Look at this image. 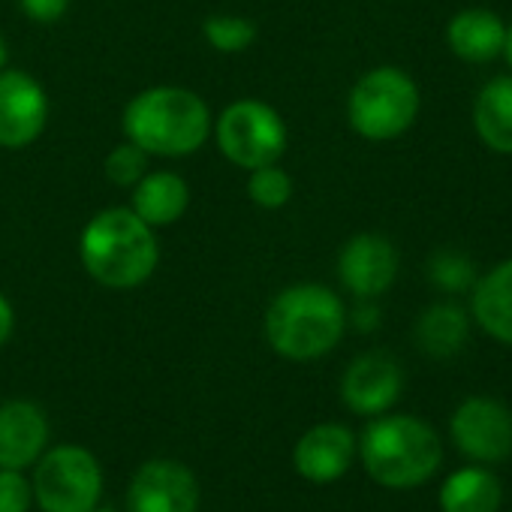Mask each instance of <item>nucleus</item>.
Listing matches in <instances>:
<instances>
[{
    "label": "nucleus",
    "mask_w": 512,
    "mask_h": 512,
    "mask_svg": "<svg viewBox=\"0 0 512 512\" xmlns=\"http://www.w3.org/2000/svg\"><path fill=\"white\" fill-rule=\"evenodd\" d=\"M503 58L512 67V25H506V37H503Z\"/></svg>",
    "instance_id": "c85d7f7f"
},
{
    "label": "nucleus",
    "mask_w": 512,
    "mask_h": 512,
    "mask_svg": "<svg viewBox=\"0 0 512 512\" xmlns=\"http://www.w3.org/2000/svg\"><path fill=\"white\" fill-rule=\"evenodd\" d=\"M79 260L100 287L136 290L154 275L160 247L154 229L133 208H103L82 229Z\"/></svg>",
    "instance_id": "f257e3e1"
},
{
    "label": "nucleus",
    "mask_w": 512,
    "mask_h": 512,
    "mask_svg": "<svg viewBox=\"0 0 512 512\" xmlns=\"http://www.w3.org/2000/svg\"><path fill=\"white\" fill-rule=\"evenodd\" d=\"M7 61H10V49H7V40L0 37V70L7 67Z\"/></svg>",
    "instance_id": "c756f323"
},
{
    "label": "nucleus",
    "mask_w": 512,
    "mask_h": 512,
    "mask_svg": "<svg viewBox=\"0 0 512 512\" xmlns=\"http://www.w3.org/2000/svg\"><path fill=\"white\" fill-rule=\"evenodd\" d=\"M34 500V485L22 470L0 467V512H28Z\"/></svg>",
    "instance_id": "393cba45"
},
{
    "label": "nucleus",
    "mask_w": 512,
    "mask_h": 512,
    "mask_svg": "<svg viewBox=\"0 0 512 512\" xmlns=\"http://www.w3.org/2000/svg\"><path fill=\"white\" fill-rule=\"evenodd\" d=\"M356 323H359L362 329H365V326H374V323H377V311H374V308H359V311H356Z\"/></svg>",
    "instance_id": "cd10ccee"
},
{
    "label": "nucleus",
    "mask_w": 512,
    "mask_h": 512,
    "mask_svg": "<svg viewBox=\"0 0 512 512\" xmlns=\"http://www.w3.org/2000/svg\"><path fill=\"white\" fill-rule=\"evenodd\" d=\"M91 512H115V509H106V506H94Z\"/></svg>",
    "instance_id": "7c9ffc66"
},
{
    "label": "nucleus",
    "mask_w": 512,
    "mask_h": 512,
    "mask_svg": "<svg viewBox=\"0 0 512 512\" xmlns=\"http://www.w3.org/2000/svg\"><path fill=\"white\" fill-rule=\"evenodd\" d=\"M103 494V470L91 449L61 443L40 455L34 497L43 512H91Z\"/></svg>",
    "instance_id": "0eeeda50"
},
{
    "label": "nucleus",
    "mask_w": 512,
    "mask_h": 512,
    "mask_svg": "<svg viewBox=\"0 0 512 512\" xmlns=\"http://www.w3.org/2000/svg\"><path fill=\"white\" fill-rule=\"evenodd\" d=\"M470 311L488 338L512 347V256L473 284Z\"/></svg>",
    "instance_id": "dca6fc26"
},
{
    "label": "nucleus",
    "mask_w": 512,
    "mask_h": 512,
    "mask_svg": "<svg viewBox=\"0 0 512 512\" xmlns=\"http://www.w3.org/2000/svg\"><path fill=\"white\" fill-rule=\"evenodd\" d=\"M130 512H196L199 482L196 473L172 458L145 461L127 491Z\"/></svg>",
    "instance_id": "9d476101"
},
{
    "label": "nucleus",
    "mask_w": 512,
    "mask_h": 512,
    "mask_svg": "<svg viewBox=\"0 0 512 512\" xmlns=\"http://www.w3.org/2000/svg\"><path fill=\"white\" fill-rule=\"evenodd\" d=\"M431 281L440 287V290H449V293H464L476 284V272H473V263L467 256L455 253V250H443L431 260V269H428Z\"/></svg>",
    "instance_id": "5701e85b"
},
{
    "label": "nucleus",
    "mask_w": 512,
    "mask_h": 512,
    "mask_svg": "<svg viewBox=\"0 0 512 512\" xmlns=\"http://www.w3.org/2000/svg\"><path fill=\"white\" fill-rule=\"evenodd\" d=\"M13 329H16V311H13L10 299L0 293V347L13 338Z\"/></svg>",
    "instance_id": "bb28decb"
},
{
    "label": "nucleus",
    "mask_w": 512,
    "mask_h": 512,
    "mask_svg": "<svg viewBox=\"0 0 512 512\" xmlns=\"http://www.w3.org/2000/svg\"><path fill=\"white\" fill-rule=\"evenodd\" d=\"M353 455H356L353 431L338 422H323L299 437L293 449V464L308 482L329 485L350 470Z\"/></svg>",
    "instance_id": "ddd939ff"
},
{
    "label": "nucleus",
    "mask_w": 512,
    "mask_h": 512,
    "mask_svg": "<svg viewBox=\"0 0 512 512\" xmlns=\"http://www.w3.org/2000/svg\"><path fill=\"white\" fill-rule=\"evenodd\" d=\"M419 85L401 67H374L347 97V121L368 142L404 136L419 115Z\"/></svg>",
    "instance_id": "39448f33"
},
{
    "label": "nucleus",
    "mask_w": 512,
    "mask_h": 512,
    "mask_svg": "<svg viewBox=\"0 0 512 512\" xmlns=\"http://www.w3.org/2000/svg\"><path fill=\"white\" fill-rule=\"evenodd\" d=\"M398 250L386 235L359 232L338 253V278L356 299L383 296L398 278Z\"/></svg>",
    "instance_id": "9b49d317"
},
{
    "label": "nucleus",
    "mask_w": 512,
    "mask_h": 512,
    "mask_svg": "<svg viewBox=\"0 0 512 512\" xmlns=\"http://www.w3.org/2000/svg\"><path fill=\"white\" fill-rule=\"evenodd\" d=\"M473 130L494 154H512V76H494L479 88Z\"/></svg>",
    "instance_id": "a211bd4d"
},
{
    "label": "nucleus",
    "mask_w": 512,
    "mask_h": 512,
    "mask_svg": "<svg viewBox=\"0 0 512 512\" xmlns=\"http://www.w3.org/2000/svg\"><path fill=\"white\" fill-rule=\"evenodd\" d=\"M247 196L253 205H260L266 211H278L293 199V178L287 175V169H281L278 163L250 169L247 178Z\"/></svg>",
    "instance_id": "412c9836"
},
{
    "label": "nucleus",
    "mask_w": 512,
    "mask_h": 512,
    "mask_svg": "<svg viewBox=\"0 0 512 512\" xmlns=\"http://www.w3.org/2000/svg\"><path fill=\"white\" fill-rule=\"evenodd\" d=\"M503 37H506L503 19L485 7L461 10L446 25L449 52L467 64H488L497 55H503Z\"/></svg>",
    "instance_id": "2eb2a0df"
},
{
    "label": "nucleus",
    "mask_w": 512,
    "mask_h": 512,
    "mask_svg": "<svg viewBox=\"0 0 512 512\" xmlns=\"http://www.w3.org/2000/svg\"><path fill=\"white\" fill-rule=\"evenodd\" d=\"M470 332V320L467 314L452 305V302H440L431 305L428 311H422V317L416 320V344L422 353L434 356V359H449L455 356Z\"/></svg>",
    "instance_id": "aec40b11"
},
{
    "label": "nucleus",
    "mask_w": 512,
    "mask_h": 512,
    "mask_svg": "<svg viewBox=\"0 0 512 512\" xmlns=\"http://www.w3.org/2000/svg\"><path fill=\"white\" fill-rule=\"evenodd\" d=\"M359 455L374 482L386 488H416L437 473L443 446L428 422L398 413L377 416L365 428Z\"/></svg>",
    "instance_id": "20e7f679"
},
{
    "label": "nucleus",
    "mask_w": 512,
    "mask_h": 512,
    "mask_svg": "<svg viewBox=\"0 0 512 512\" xmlns=\"http://www.w3.org/2000/svg\"><path fill=\"white\" fill-rule=\"evenodd\" d=\"M452 440L473 461H503L512 452V413L485 395L467 398L452 413Z\"/></svg>",
    "instance_id": "1a4fd4ad"
},
{
    "label": "nucleus",
    "mask_w": 512,
    "mask_h": 512,
    "mask_svg": "<svg viewBox=\"0 0 512 512\" xmlns=\"http://www.w3.org/2000/svg\"><path fill=\"white\" fill-rule=\"evenodd\" d=\"M503 503V485L485 467H461L440 485L443 512H497Z\"/></svg>",
    "instance_id": "6ab92c4d"
},
{
    "label": "nucleus",
    "mask_w": 512,
    "mask_h": 512,
    "mask_svg": "<svg viewBox=\"0 0 512 512\" xmlns=\"http://www.w3.org/2000/svg\"><path fill=\"white\" fill-rule=\"evenodd\" d=\"M208 46L220 55H238L256 43V25L241 16H211L202 25Z\"/></svg>",
    "instance_id": "4be33fe9"
},
{
    "label": "nucleus",
    "mask_w": 512,
    "mask_h": 512,
    "mask_svg": "<svg viewBox=\"0 0 512 512\" xmlns=\"http://www.w3.org/2000/svg\"><path fill=\"white\" fill-rule=\"evenodd\" d=\"M19 7L28 19H34L40 25H52V22L64 19V13L70 10V0H19Z\"/></svg>",
    "instance_id": "a878e982"
},
{
    "label": "nucleus",
    "mask_w": 512,
    "mask_h": 512,
    "mask_svg": "<svg viewBox=\"0 0 512 512\" xmlns=\"http://www.w3.org/2000/svg\"><path fill=\"white\" fill-rule=\"evenodd\" d=\"M49 124V97L43 85L22 70H0V148L22 151L34 145Z\"/></svg>",
    "instance_id": "6e6552de"
},
{
    "label": "nucleus",
    "mask_w": 512,
    "mask_h": 512,
    "mask_svg": "<svg viewBox=\"0 0 512 512\" xmlns=\"http://www.w3.org/2000/svg\"><path fill=\"white\" fill-rule=\"evenodd\" d=\"M211 127L208 103L178 85L139 91L121 115L124 136L148 157H190L208 142Z\"/></svg>",
    "instance_id": "f03ea898"
},
{
    "label": "nucleus",
    "mask_w": 512,
    "mask_h": 512,
    "mask_svg": "<svg viewBox=\"0 0 512 512\" xmlns=\"http://www.w3.org/2000/svg\"><path fill=\"white\" fill-rule=\"evenodd\" d=\"M190 205V184L169 169H157V172H145L136 184H133V211L151 226H172L184 217Z\"/></svg>",
    "instance_id": "f3484780"
},
{
    "label": "nucleus",
    "mask_w": 512,
    "mask_h": 512,
    "mask_svg": "<svg viewBox=\"0 0 512 512\" xmlns=\"http://www.w3.org/2000/svg\"><path fill=\"white\" fill-rule=\"evenodd\" d=\"M211 130H214L220 154L247 172L278 163L290 142L287 124L278 115V109H272L269 103L256 97L229 103Z\"/></svg>",
    "instance_id": "423d86ee"
},
{
    "label": "nucleus",
    "mask_w": 512,
    "mask_h": 512,
    "mask_svg": "<svg viewBox=\"0 0 512 512\" xmlns=\"http://www.w3.org/2000/svg\"><path fill=\"white\" fill-rule=\"evenodd\" d=\"M347 329V308L323 284H296L281 290L263 320L269 347L293 362H314L332 353Z\"/></svg>",
    "instance_id": "7ed1b4c3"
},
{
    "label": "nucleus",
    "mask_w": 512,
    "mask_h": 512,
    "mask_svg": "<svg viewBox=\"0 0 512 512\" xmlns=\"http://www.w3.org/2000/svg\"><path fill=\"white\" fill-rule=\"evenodd\" d=\"M404 374L389 353H362L341 377V398L359 416H383L401 395Z\"/></svg>",
    "instance_id": "f8f14e48"
},
{
    "label": "nucleus",
    "mask_w": 512,
    "mask_h": 512,
    "mask_svg": "<svg viewBox=\"0 0 512 512\" xmlns=\"http://www.w3.org/2000/svg\"><path fill=\"white\" fill-rule=\"evenodd\" d=\"M103 169H106V178H109L112 184H118V187H133V184L148 172V154H145L139 145H133V142L127 139V142L115 145V148L106 154Z\"/></svg>",
    "instance_id": "b1692460"
},
{
    "label": "nucleus",
    "mask_w": 512,
    "mask_h": 512,
    "mask_svg": "<svg viewBox=\"0 0 512 512\" xmlns=\"http://www.w3.org/2000/svg\"><path fill=\"white\" fill-rule=\"evenodd\" d=\"M49 443L46 413L25 398L0 404V467L25 470L40 461Z\"/></svg>",
    "instance_id": "4468645a"
}]
</instances>
